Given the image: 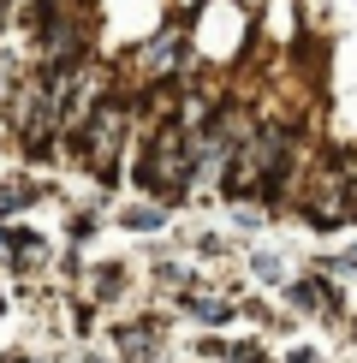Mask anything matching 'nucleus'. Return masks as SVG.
<instances>
[{
	"instance_id": "obj_5",
	"label": "nucleus",
	"mask_w": 357,
	"mask_h": 363,
	"mask_svg": "<svg viewBox=\"0 0 357 363\" xmlns=\"http://www.w3.org/2000/svg\"><path fill=\"white\" fill-rule=\"evenodd\" d=\"M256 274L262 280H280V256H256Z\"/></svg>"
},
{
	"instance_id": "obj_1",
	"label": "nucleus",
	"mask_w": 357,
	"mask_h": 363,
	"mask_svg": "<svg viewBox=\"0 0 357 363\" xmlns=\"http://www.w3.org/2000/svg\"><path fill=\"white\" fill-rule=\"evenodd\" d=\"M185 131L178 125H167L155 138V149H149V167H143V185L149 191H161V196H173V191H185Z\"/></svg>"
},
{
	"instance_id": "obj_4",
	"label": "nucleus",
	"mask_w": 357,
	"mask_h": 363,
	"mask_svg": "<svg viewBox=\"0 0 357 363\" xmlns=\"http://www.w3.org/2000/svg\"><path fill=\"white\" fill-rule=\"evenodd\" d=\"M125 226H137V233H149V226H161V215H155V208H131V215H125Z\"/></svg>"
},
{
	"instance_id": "obj_2",
	"label": "nucleus",
	"mask_w": 357,
	"mask_h": 363,
	"mask_svg": "<svg viewBox=\"0 0 357 363\" xmlns=\"http://www.w3.org/2000/svg\"><path fill=\"white\" fill-rule=\"evenodd\" d=\"M119 131H125V113H119V108H101L96 125H89V161H101V167H108L113 149H119Z\"/></svg>"
},
{
	"instance_id": "obj_6",
	"label": "nucleus",
	"mask_w": 357,
	"mask_h": 363,
	"mask_svg": "<svg viewBox=\"0 0 357 363\" xmlns=\"http://www.w3.org/2000/svg\"><path fill=\"white\" fill-rule=\"evenodd\" d=\"M232 363H262V352H232Z\"/></svg>"
},
{
	"instance_id": "obj_3",
	"label": "nucleus",
	"mask_w": 357,
	"mask_h": 363,
	"mask_svg": "<svg viewBox=\"0 0 357 363\" xmlns=\"http://www.w3.org/2000/svg\"><path fill=\"white\" fill-rule=\"evenodd\" d=\"M191 315L215 328V322H227V315H232V304H220V298H197V304H191Z\"/></svg>"
}]
</instances>
